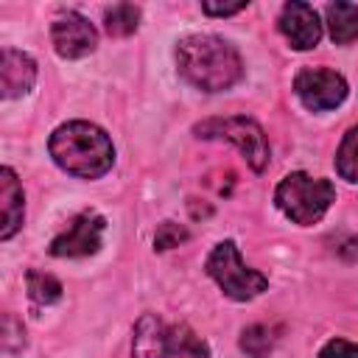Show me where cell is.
I'll list each match as a JSON object with an SVG mask.
<instances>
[{
	"label": "cell",
	"mask_w": 358,
	"mask_h": 358,
	"mask_svg": "<svg viewBox=\"0 0 358 358\" xmlns=\"http://www.w3.org/2000/svg\"><path fill=\"white\" fill-rule=\"evenodd\" d=\"M336 171L341 179L358 182V126H352L344 134V140L336 151Z\"/></svg>",
	"instance_id": "cell-16"
},
{
	"label": "cell",
	"mask_w": 358,
	"mask_h": 358,
	"mask_svg": "<svg viewBox=\"0 0 358 358\" xmlns=\"http://www.w3.org/2000/svg\"><path fill=\"white\" fill-rule=\"evenodd\" d=\"M207 274L235 302L255 299L257 294H263L268 288V277L255 271V268H249V266H243L241 252H238V246L232 241L215 243V249L207 257Z\"/></svg>",
	"instance_id": "cell-5"
},
{
	"label": "cell",
	"mask_w": 358,
	"mask_h": 358,
	"mask_svg": "<svg viewBox=\"0 0 358 358\" xmlns=\"http://www.w3.org/2000/svg\"><path fill=\"white\" fill-rule=\"evenodd\" d=\"M327 28L336 45H347L358 39V8L352 3H330L327 6Z\"/></svg>",
	"instance_id": "cell-13"
},
{
	"label": "cell",
	"mask_w": 358,
	"mask_h": 358,
	"mask_svg": "<svg viewBox=\"0 0 358 358\" xmlns=\"http://www.w3.org/2000/svg\"><path fill=\"white\" fill-rule=\"evenodd\" d=\"M131 358H176L168 344V333L154 313H143L137 319L131 338Z\"/></svg>",
	"instance_id": "cell-11"
},
{
	"label": "cell",
	"mask_w": 358,
	"mask_h": 358,
	"mask_svg": "<svg viewBox=\"0 0 358 358\" xmlns=\"http://www.w3.org/2000/svg\"><path fill=\"white\" fill-rule=\"evenodd\" d=\"M294 92H296V98L308 109L327 112V109H336L347 98V81L336 70H327V67H305L294 78Z\"/></svg>",
	"instance_id": "cell-6"
},
{
	"label": "cell",
	"mask_w": 358,
	"mask_h": 358,
	"mask_svg": "<svg viewBox=\"0 0 358 358\" xmlns=\"http://www.w3.org/2000/svg\"><path fill=\"white\" fill-rule=\"evenodd\" d=\"M0 210H3V224H0V238L8 241L20 227L25 215V201H22V187L20 179L11 168L0 171Z\"/></svg>",
	"instance_id": "cell-12"
},
{
	"label": "cell",
	"mask_w": 358,
	"mask_h": 358,
	"mask_svg": "<svg viewBox=\"0 0 358 358\" xmlns=\"http://www.w3.org/2000/svg\"><path fill=\"white\" fill-rule=\"evenodd\" d=\"M50 39L62 59H81V56L92 53L98 45V34H95L92 22L84 14L70 11V8L56 14V20L50 25Z\"/></svg>",
	"instance_id": "cell-8"
},
{
	"label": "cell",
	"mask_w": 358,
	"mask_h": 358,
	"mask_svg": "<svg viewBox=\"0 0 358 358\" xmlns=\"http://www.w3.org/2000/svg\"><path fill=\"white\" fill-rule=\"evenodd\" d=\"M280 31L291 42V48H296V50H310L322 39L319 14L313 11V6L299 3V0H291V3L282 6V11H280Z\"/></svg>",
	"instance_id": "cell-9"
},
{
	"label": "cell",
	"mask_w": 358,
	"mask_h": 358,
	"mask_svg": "<svg viewBox=\"0 0 358 358\" xmlns=\"http://www.w3.org/2000/svg\"><path fill=\"white\" fill-rule=\"evenodd\" d=\"M319 358H358V344H352L347 338H330L322 347Z\"/></svg>",
	"instance_id": "cell-20"
},
{
	"label": "cell",
	"mask_w": 358,
	"mask_h": 358,
	"mask_svg": "<svg viewBox=\"0 0 358 358\" xmlns=\"http://www.w3.org/2000/svg\"><path fill=\"white\" fill-rule=\"evenodd\" d=\"M25 285H28V294L34 302L39 305H53L62 299V282L53 277V274H45V271H36L31 268L25 274Z\"/></svg>",
	"instance_id": "cell-15"
},
{
	"label": "cell",
	"mask_w": 358,
	"mask_h": 358,
	"mask_svg": "<svg viewBox=\"0 0 358 358\" xmlns=\"http://www.w3.org/2000/svg\"><path fill=\"white\" fill-rule=\"evenodd\" d=\"M193 131H196V137H204V140H229L232 145H238V151L243 154L249 168L257 171V173L266 171V165L271 159V148H268V140H266L263 129L246 115L207 117V120L196 123Z\"/></svg>",
	"instance_id": "cell-4"
},
{
	"label": "cell",
	"mask_w": 358,
	"mask_h": 358,
	"mask_svg": "<svg viewBox=\"0 0 358 358\" xmlns=\"http://www.w3.org/2000/svg\"><path fill=\"white\" fill-rule=\"evenodd\" d=\"M187 238H190V232L185 227H179L173 221H162L159 229H157V235H154V249L157 252H165V249H173L179 243H185Z\"/></svg>",
	"instance_id": "cell-19"
},
{
	"label": "cell",
	"mask_w": 358,
	"mask_h": 358,
	"mask_svg": "<svg viewBox=\"0 0 358 358\" xmlns=\"http://www.w3.org/2000/svg\"><path fill=\"white\" fill-rule=\"evenodd\" d=\"M36 81V62L14 48H3L0 53V90L3 98L25 95Z\"/></svg>",
	"instance_id": "cell-10"
},
{
	"label": "cell",
	"mask_w": 358,
	"mask_h": 358,
	"mask_svg": "<svg viewBox=\"0 0 358 358\" xmlns=\"http://www.w3.org/2000/svg\"><path fill=\"white\" fill-rule=\"evenodd\" d=\"M246 3H232V6H215V3H201V11L210 14V17H229V14H238L243 11Z\"/></svg>",
	"instance_id": "cell-21"
},
{
	"label": "cell",
	"mask_w": 358,
	"mask_h": 358,
	"mask_svg": "<svg viewBox=\"0 0 358 358\" xmlns=\"http://www.w3.org/2000/svg\"><path fill=\"white\" fill-rule=\"evenodd\" d=\"M274 201L285 213V218H291L299 227H308V224H316L330 210V204L336 201V187L322 176L296 171L277 185Z\"/></svg>",
	"instance_id": "cell-3"
},
{
	"label": "cell",
	"mask_w": 358,
	"mask_h": 358,
	"mask_svg": "<svg viewBox=\"0 0 358 358\" xmlns=\"http://www.w3.org/2000/svg\"><path fill=\"white\" fill-rule=\"evenodd\" d=\"M106 22V31H109V36H129V34H134L137 31V22H140V8L137 6H131V3H117V6H112L109 11H106V17H103Z\"/></svg>",
	"instance_id": "cell-17"
},
{
	"label": "cell",
	"mask_w": 358,
	"mask_h": 358,
	"mask_svg": "<svg viewBox=\"0 0 358 358\" xmlns=\"http://www.w3.org/2000/svg\"><path fill=\"white\" fill-rule=\"evenodd\" d=\"M106 221L98 213H78L64 232H59L50 241V255L53 257H84L95 255L101 249V235H103Z\"/></svg>",
	"instance_id": "cell-7"
},
{
	"label": "cell",
	"mask_w": 358,
	"mask_h": 358,
	"mask_svg": "<svg viewBox=\"0 0 358 358\" xmlns=\"http://www.w3.org/2000/svg\"><path fill=\"white\" fill-rule=\"evenodd\" d=\"M176 64L187 84L204 92H224L243 76L238 50L215 34H190L176 45Z\"/></svg>",
	"instance_id": "cell-1"
},
{
	"label": "cell",
	"mask_w": 358,
	"mask_h": 358,
	"mask_svg": "<svg viewBox=\"0 0 358 358\" xmlns=\"http://www.w3.org/2000/svg\"><path fill=\"white\" fill-rule=\"evenodd\" d=\"M48 151L62 171L81 176V179H98L115 162V148H112L109 134L90 120L62 123L50 134Z\"/></svg>",
	"instance_id": "cell-2"
},
{
	"label": "cell",
	"mask_w": 358,
	"mask_h": 358,
	"mask_svg": "<svg viewBox=\"0 0 358 358\" xmlns=\"http://www.w3.org/2000/svg\"><path fill=\"white\" fill-rule=\"evenodd\" d=\"M165 333H168V344L176 358H210L207 344L187 324H171L165 327Z\"/></svg>",
	"instance_id": "cell-14"
},
{
	"label": "cell",
	"mask_w": 358,
	"mask_h": 358,
	"mask_svg": "<svg viewBox=\"0 0 358 358\" xmlns=\"http://www.w3.org/2000/svg\"><path fill=\"white\" fill-rule=\"evenodd\" d=\"M338 243H341V246H336V252H338L344 260H358V238H355V235H344Z\"/></svg>",
	"instance_id": "cell-22"
},
{
	"label": "cell",
	"mask_w": 358,
	"mask_h": 358,
	"mask_svg": "<svg viewBox=\"0 0 358 358\" xmlns=\"http://www.w3.org/2000/svg\"><path fill=\"white\" fill-rule=\"evenodd\" d=\"M271 347H274V336L266 324H252L241 336V350L252 358H266L271 352Z\"/></svg>",
	"instance_id": "cell-18"
}]
</instances>
